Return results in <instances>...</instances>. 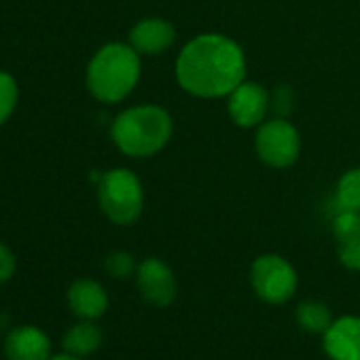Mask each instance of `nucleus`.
Here are the masks:
<instances>
[{
	"instance_id": "obj_12",
	"label": "nucleus",
	"mask_w": 360,
	"mask_h": 360,
	"mask_svg": "<svg viewBox=\"0 0 360 360\" xmlns=\"http://www.w3.org/2000/svg\"><path fill=\"white\" fill-rule=\"evenodd\" d=\"M68 307L81 320H98L108 309V295L100 282L81 278L68 288Z\"/></svg>"
},
{
	"instance_id": "obj_7",
	"label": "nucleus",
	"mask_w": 360,
	"mask_h": 360,
	"mask_svg": "<svg viewBox=\"0 0 360 360\" xmlns=\"http://www.w3.org/2000/svg\"><path fill=\"white\" fill-rule=\"evenodd\" d=\"M136 284L142 299L155 307H167L178 292V284L172 267L157 257H148L138 265Z\"/></svg>"
},
{
	"instance_id": "obj_19",
	"label": "nucleus",
	"mask_w": 360,
	"mask_h": 360,
	"mask_svg": "<svg viewBox=\"0 0 360 360\" xmlns=\"http://www.w3.org/2000/svg\"><path fill=\"white\" fill-rule=\"evenodd\" d=\"M339 261L349 271H360V240L339 244Z\"/></svg>"
},
{
	"instance_id": "obj_13",
	"label": "nucleus",
	"mask_w": 360,
	"mask_h": 360,
	"mask_svg": "<svg viewBox=\"0 0 360 360\" xmlns=\"http://www.w3.org/2000/svg\"><path fill=\"white\" fill-rule=\"evenodd\" d=\"M102 339H104V335H102L100 326L94 324V320H81L79 324H75L66 330L62 345H64V352L85 358L100 349Z\"/></svg>"
},
{
	"instance_id": "obj_15",
	"label": "nucleus",
	"mask_w": 360,
	"mask_h": 360,
	"mask_svg": "<svg viewBox=\"0 0 360 360\" xmlns=\"http://www.w3.org/2000/svg\"><path fill=\"white\" fill-rule=\"evenodd\" d=\"M335 202L339 210L360 212V167H352L339 178L335 189Z\"/></svg>"
},
{
	"instance_id": "obj_10",
	"label": "nucleus",
	"mask_w": 360,
	"mask_h": 360,
	"mask_svg": "<svg viewBox=\"0 0 360 360\" xmlns=\"http://www.w3.org/2000/svg\"><path fill=\"white\" fill-rule=\"evenodd\" d=\"M176 41V28L161 18H146L129 30V45L140 56H161Z\"/></svg>"
},
{
	"instance_id": "obj_11",
	"label": "nucleus",
	"mask_w": 360,
	"mask_h": 360,
	"mask_svg": "<svg viewBox=\"0 0 360 360\" xmlns=\"http://www.w3.org/2000/svg\"><path fill=\"white\" fill-rule=\"evenodd\" d=\"M5 356L7 360H49L51 339L39 326H15L5 337Z\"/></svg>"
},
{
	"instance_id": "obj_20",
	"label": "nucleus",
	"mask_w": 360,
	"mask_h": 360,
	"mask_svg": "<svg viewBox=\"0 0 360 360\" xmlns=\"http://www.w3.org/2000/svg\"><path fill=\"white\" fill-rule=\"evenodd\" d=\"M13 274H15V257L3 242H0V284L11 280Z\"/></svg>"
},
{
	"instance_id": "obj_14",
	"label": "nucleus",
	"mask_w": 360,
	"mask_h": 360,
	"mask_svg": "<svg viewBox=\"0 0 360 360\" xmlns=\"http://www.w3.org/2000/svg\"><path fill=\"white\" fill-rule=\"evenodd\" d=\"M297 324L305 333H318L322 335L330 324H333V314L330 309L320 303V301H301L295 309Z\"/></svg>"
},
{
	"instance_id": "obj_2",
	"label": "nucleus",
	"mask_w": 360,
	"mask_h": 360,
	"mask_svg": "<svg viewBox=\"0 0 360 360\" xmlns=\"http://www.w3.org/2000/svg\"><path fill=\"white\" fill-rule=\"evenodd\" d=\"M174 121L169 112L155 104H142L117 115L110 127L112 142L121 153L146 159L163 150L172 138Z\"/></svg>"
},
{
	"instance_id": "obj_6",
	"label": "nucleus",
	"mask_w": 360,
	"mask_h": 360,
	"mask_svg": "<svg viewBox=\"0 0 360 360\" xmlns=\"http://www.w3.org/2000/svg\"><path fill=\"white\" fill-rule=\"evenodd\" d=\"M255 150L269 167H288L301 153V136L286 119H265L257 127Z\"/></svg>"
},
{
	"instance_id": "obj_9",
	"label": "nucleus",
	"mask_w": 360,
	"mask_h": 360,
	"mask_svg": "<svg viewBox=\"0 0 360 360\" xmlns=\"http://www.w3.org/2000/svg\"><path fill=\"white\" fill-rule=\"evenodd\" d=\"M322 349L330 360H360V316H341L322 333Z\"/></svg>"
},
{
	"instance_id": "obj_16",
	"label": "nucleus",
	"mask_w": 360,
	"mask_h": 360,
	"mask_svg": "<svg viewBox=\"0 0 360 360\" xmlns=\"http://www.w3.org/2000/svg\"><path fill=\"white\" fill-rule=\"evenodd\" d=\"M333 236L339 244L360 240V212L339 210V214L333 219Z\"/></svg>"
},
{
	"instance_id": "obj_5",
	"label": "nucleus",
	"mask_w": 360,
	"mask_h": 360,
	"mask_svg": "<svg viewBox=\"0 0 360 360\" xmlns=\"http://www.w3.org/2000/svg\"><path fill=\"white\" fill-rule=\"evenodd\" d=\"M250 284L259 299L282 305L297 290V271L280 255H261L250 265Z\"/></svg>"
},
{
	"instance_id": "obj_18",
	"label": "nucleus",
	"mask_w": 360,
	"mask_h": 360,
	"mask_svg": "<svg viewBox=\"0 0 360 360\" xmlns=\"http://www.w3.org/2000/svg\"><path fill=\"white\" fill-rule=\"evenodd\" d=\"M104 269H106V274H108L110 278L121 280V278H129V276L138 269V265H136V261H134V257H131L129 252H125V250H115V252L106 255V259H104Z\"/></svg>"
},
{
	"instance_id": "obj_1",
	"label": "nucleus",
	"mask_w": 360,
	"mask_h": 360,
	"mask_svg": "<svg viewBox=\"0 0 360 360\" xmlns=\"http://www.w3.org/2000/svg\"><path fill=\"white\" fill-rule=\"evenodd\" d=\"M176 81L195 98L229 96L246 81L244 49L225 34H198L176 58Z\"/></svg>"
},
{
	"instance_id": "obj_3",
	"label": "nucleus",
	"mask_w": 360,
	"mask_h": 360,
	"mask_svg": "<svg viewBox=\"0 0 360 360\" xmlns=\"http://www.w3.org/2000/svg\"><path fill=\"white\" fill-rule=\"evenodd\" d=\"M140 81V53L131 45H104L87 66V89L104 104L125 100Z\"/></svg>"
},
{
	"instance_id": "obj_8",
	"label": "nucleus",
	"mask_w": 360,
	"mask_h": 360,
	"mask_svg": "<svg viewBox=\"0 0 360 360\" xmlns=\"http://www.w3.org/2000/svg\"><path fill=\"white\" fill-rule=\"evenodd\" d=\"M227 112L240 127H259L269 112V94L261 83L244 81L227 96Z\"/></svg>"
},
{
	"instance_id": "obj_4",
	"label": "nucleus",
	"mask_w": 360,
	"mask_h": 360,
	"mask_svg": "<svg viewBox=\"0 0 360 360\" xmlns=\"http://www.w3.org/2000/svg\"><path fill=\"white\" fill-rule=\"evenodd\" d=\"M98 202L104 217L115 225L136 223L144 208L140 178L125 167H115L102 174L98 185Z\"/></svg>"
},
{
	"instance_id": "obj_17",
	"label": "nucleus",
	"mask_w": 360,
	"mask_h": 360,
	"mask_svg": "<svg viewBox=\"0 0 360 360\" xmlns=\"http://www.w3.org/2000/svg\"><path fill=\"white\" fill-rule=\"evenodd\" d=\"M18 104V83L11 75L0 72V125L15 110Z\"/></svg>"
},
{
	"instance_id": "obj_21",
	"label": "nucleus",
	"mask_w": 360,
	"mask_h": 360,
	"mask_svg": "<svg viewBox=\"0 0 360 360\" xmlns=\"http://www.w3.org/2000/svg\"><path fill=\"white\" fill-rule=\"evenodd\" d=\"M49 360H83V358H79V356H72V354H68V352H64V354H58V356H51Z\"/></svg>"
}]
</instances>
